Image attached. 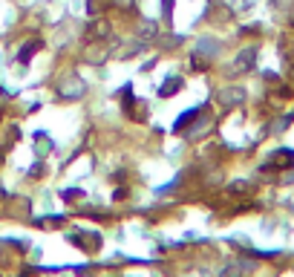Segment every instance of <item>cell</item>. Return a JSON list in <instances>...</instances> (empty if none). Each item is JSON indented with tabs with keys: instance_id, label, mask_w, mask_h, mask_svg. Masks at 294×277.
Here are the masks:
<instances>
[{
	"instance_id": "obj_1",
	"label": "cell",
	"mask_w": 294,
	"mask_h": 277,
	"mask_svg": "<svg viewBox=\"0 0 294 277\" xmlns=\"http://www.w3.org/2000/svg\"><path fill=\"white\" fill-rule=\"evenodd\" d=\"M196 116H199V107H193V110H187V113H182V118H179L176 125H173V133H182V130H185V127L190 125V121H193Z\"/></svg>"
},
{
	"instance_id": "obj_4",
	"label": "cell",
	"mask_w": 294,
	"mask_h": 277,
	"mask_svg": "<svg viewBox=\"0 0 294 277\" xmlns=\"http://www.w3.org/2000/svg\"><path fill=\"white\" fill-rule=\"evenodd\" d=\"M170 12H173V0H165V15L170 18Z\"/></svg>"
},
{
	"instance_id": "obj_2",
	"label": "cell",
	"mask_w": 294,
	"mask_h": 277,
	"mask_svg": "<svg viewBox=\"0 0 294 277\" xmlns=\"http://www.w3.org/2000/svg\"><path fill=\"white\" fill-rule=\"evenodd\" d=\"M179 87H182V78H170V81H165V84H161V93H159V96H165V99H168V96H176Z\"/></svg>"
},
{
	"instance_id": "obj_3",
	"label": "cell",
	"mask_w": 294,
	"mask_h": 277,
	"mask_svg": "<svg viewBox=\"0 0 294 277\" xmlns=\"http://www.w3.org/2000/svg\"><path fill=\"white\" fill-rule=\"evenodd\" d=\"M38 49H41V44H38V41H32V44H26V49H20V61H29V58H32V55L38 52Z\"/></svg>"
}]
</instances>
